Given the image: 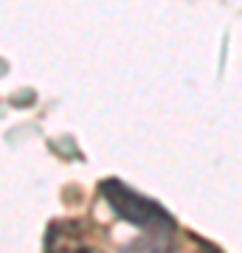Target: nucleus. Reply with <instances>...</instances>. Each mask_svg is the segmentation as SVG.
<instances>
[{
	"mask_svg": "<svg viewBox=\"0 0 242 253\" xmlns=\"http://www.w3.org/2000/svg\"><path fill=\"white\" fill-rule=\"evenodd\" d=\"M206 253H220V251H214V248H206Z\"/></svg>",
	"mask_w": 242,
	"mask_h": 253,
	"instance_id": "nucleus-3",
	"label": "nucleus"
},
{
	"mask_svg": "<svg viewBox=\"0 0 242 253\" xmlns=\"http://www.w3.org/2000/svg\"><path fill=\"white\" fill-rule=\"evenodd\" d=\"M101 191H104V197H107L110 206L116 208L124 219H130L133 225L146 228V231L172 228V217L158 206V203H152L149 197L135 194V191L130 189V186H124V183L107 180V183H101Z\"/></svg>",
	"mask_w": 242,
	"mask_h": 253,
	"instance_id": "nucleus-1",
	"label": "nucleus"
},
{
	"mask_svg": "<svg viewBox=\"0 0 242 253\" xmlns=\"http://www.w3.org/2000/svg\"><path fill=\"white\" fill-rule=\"evenodd\" d=\"M54 253H99L96 248H88V245H82V242H65L62 248H56Z\"/></svg>",
	"mask_w": 242,
	"mask_h": 253,
	"instance_id": "nucleus-2",
	"label": "nucleus"
}]
</instances>
